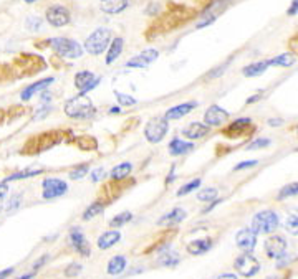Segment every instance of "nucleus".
Wrapping results in <instances>:
<instances>
[{
  "mask_svg": "<svg viewBox=\"0 0 298 279\" xmlns=\"http://www.w3.org/2000/svg\"><path fill=\"white\" fill-rule=\"evenodd\" d=\"M227 66H229V63H224L222 66H219L217 70H214V71H210V73L207 75V78H217V76H220L224 73L225 70H227Z\"/></svg>",
  "mask_w": 298,
  "mask_h": 279,
  "instance_id": "a18cd8bd",
  "label": "nucleus"
},
{
  "mask_svg": "<svg viewBox=\"0 0 298 279\" xmlns=\"http://www.w3.org/2000/svg\"><path fill=\"white\" fill-rule=\"evenodd\" d=\"M269 66H270L269 60L255 61V63H250L249 66H245L242 70V73H244V76H249V78H255V76H260L262 73H265Z\"/></svg>",
  "mask_w": 298,
  "mask_h": 279,
  "instance_id": "cd10ccee",
  "label": "nucleus"
},
{
  "mask_svg": "<svg viewBox=\"0 0 298 279\" xmlns=\"http://www.w3.org/2000/svg\"><path fill=\"white\" fill-rule=\"evenodd\" d=\"M76 144H78L80 149H83V151H95L96 147H98V142H96L95 137H90V136H81L76 139Z\"/></svg>",
  "mask_w": 298,
  "mask_h": 279,
  "instance_id": "f704fd0d",
  "label": "nucleus"
},
{
  "mask_svg": "<svg viewBox=\"0 0 298 279\" xmlns=\"http://www.w3.org/2000/svg\"><path fill=\"white\" fill-rule=\"evenodd\" d=\"M118 112H121V109L118 106H115V107H111L110 109V114H118Z\"/></svg>",
  "mask_w": 298,
  "mask_h": 279,
  "instance_id": "bf43d9fd",
  "label": "nucleus"
},
{
  "mask_svg": "<svg viewBox=\"0 0 298 279\" xmlns=\"http://www.w3.org/2000/svg\"><path fill=\"white\" fill-rule=\"evenodd\" d=\"M167 131H169V121L166 119V117L164 116L152 117V119H149L148 124L145 126V137H146L148 142L157 144L166 137Z\"/></svg>",
  "mask_w": 298,
  "mask_h": 279,
  "instance_id": "39448f33",
  "label": "nucleus"
},
{
  "mask_svg": "<svg viewBox=\"0 0 298 279\" xmlns=\"http://www.w3.org/2000/svg\"><path fill=\"white\" fill-rule=\"evenodd\" d=\"M227 119H229V112L217 104L209 106L204 112V124H207L209 127L222 126Z\"/></svg>",
  "mask_w": 298,
  "mask_h": 279,
  "instance_id": "ddd939ff",
  "label": "nucleus"
},
{
  "mask_svg": "<svg viewBox=\"0 0 298 279\" xmlns=\"http://www.w3.org/2000/svg\"><path fill=\"white\" fill-rule=\"evenodd\" d=\"M70 243H71V246L75 248V251L78 253L80 256L88 258L91 255L90 241L86 240V236L83 235V231H81L80 228H76V226L70 230Z\"/></svg>",
  "mask_w": 298,
  "mask_h": 279,
  "instance_id": "9d476101",
  "label": "nucleus"
},
{
  "mask_svg": "<svg viewBox=\"0 0 298 279\" xmlns=\"http://www.w3.org/2000/svg\"><path fill=\"white\" fill-rule=\"evenodd\" d=\"M260 97H262V94H255V96L249 97V99H247V104H254V102H255V101H259Z\"/></svg>",
  "mask_w": 298,
  "mask_h": 279,
  "instance_id": "4d7b16f0",
  "label": "nucleus"
},
{
  "mask_svg": "<svg viewBox=\"0 0 298 279\" xmlns=\"http://www.w3.org/2000/svg\"><path fill=\"white\" fill-rule=\"evenodd\" d=\"M186 210L181 208V206H174L171 211H167L166 215H162L161 218H159L157 225L159 226H174L177 223H181V221L186 220Z\"/></svg>",
  "mask_w": 298,
  "mask_h": 279,
  "instance_id": "dca6fc26",
  "label": "nucleus"
},
{
  "mask_svg": "<svg viewBox=\"0 0 298 279\" xmlns=\"http://www.w3.org/2000/svg\"><path fill=\"white\" fill-rule=\"evenodd\" d=\"M249 129H254L252 127L250 117H239V119H235L232 124H229V126L224 129V136H227L230 139H237V137L247 136Z\"/></svg>",
  "mask_w": 298,
  "mask_h": 279,
  "instance_id": "f8f14e48",
  "label": "nucleus"
},
{
  "mask_svg": "<svg viewBox=\"0 0 298 279\" xmlns=\"http://www.w3.org/2000/svg\"><path fill=\"white\" fill-rule=\"evenodd\" d=\"M115 96H116V99H118V102H120L121 106H135L138 102L135 97H131L128 94H123V93H120V91H115Z\"/></svg>",
  "mask_w": 298,
  "mask_h": 279,
  "instance_id": "ea45409f",
  "label": "nucleus"
},
{
  "mask_svg": "<svg viewBox=\"0 0 298 279\" xmlns=\"http://www.w3.org/2000/svg\"><path fill=\"white\" fill-rule=\"evenodd\" d=\"M212 238H209V236H205V238H199V240H194L187 245V253L192 256H200V255H205L207 251H210V248H212Z\"/></svg>",
  "mask_w": 298,
  "mask_h": 279,
  "instance_id": "aec40b11",
  "label": "nucleus"
},
{
  "mask_svg": "<svg viewBox=\"0 0 298 279\" xmlns=\"http://www.w3.org/2000/svg\"><path fill=\"white\" fill-rule=\"evenodd\" d=\"M282 124H284V121H282V119H269V126H272V127L282 126Z\"/></svg>",
  "mask_w": 298,
  "mask_h": 279,
  "instance_id": "6e6d98bb",
  "label": "nucleus"
},
{
  "mask_svg": "<svg viewBox=\"0 0 298 279\" xmlns=\"http://www.w3.org/2000/svg\"><path fill=\"white\" fill-rule=\"evenodd\" d=\"M88 172H90V164H81V165H78V167H75L73 170H71L70 179L71 180H80V179H83Z\"/></svg>",
  "mask_w": 298,
  "mask_h": 279,
  "instance_id": "4c0bfd02",
  "label": "nucleus"
},
{
  "mask_svg": "<svg viewBox=\"0 0 298 279\" xmlns=\"http://www.w3.org/2000/svg\"><path fill=\"white\" fill-rule=\"evenodd\" d=\"M130 5V0H100V8L105 13L116 15L125 12Z\"/></svg>",
  "mask_w": 298,
  "mask_h": 279,
  "instance_id": "412c9836",
  "label": "nucleus"
},
{
  "mask_svg": "<svg viewBox=\"0 0 298 279\" xmlns=\"http://www.w3.org/2000/svg\"><path fill=\"white\" fill-rule=\"evenodd\" d=\"M179 261H181V258H179L177 251L171 250L169 246L164 248V250L159 253V256H157V265L159 266H164V268H174V266H177Z\"/></svg>",
  "mask_w": 298,
  "mask_h": 279,
  "instance_id": "4be33fe9",
  "label": "nucleus"
},
{
  "mask_svg": "<svg viewBox=\"0 0 298 279\" xmlns=\"http://www.w3.org/2000/svg\"><path fill=\"white\" fill-rule=\"evenodd\" d=\"M40 27H42V20H40L38 17H30L27 20V28L32 30V32H35V30H40Z\"/></svg>",
  "mask_w": 298,
  "mask_h": 279,
  "instance_id": "c03bdc74",
  "label": "nucleus"
},
{
  "mask_svg": "<svg viewBox=\"0 0 298 279\" xmlns=\"http://www.w3.org/2000/svg\"><path fill=\"white\" fill-rule=\"evenodd\" d=\"M219 197V190L214 188V187H207V188H202L200 192L197 193V200L199 201H207V203H212Z\"/></svg>",
  "mask_w": 298,
  "mask_h": 279,
  "instance_id": "72a5a7b5",
  "label": "nucleus"
},
{
  "mask_svg": "<svg viewBox=\"0 0 298 279\" xmlns=\"http://www.w3.org/2000/svg\"><path fill=\"white\" fill-rule=\"evenodd\" d=\"M131 220H133L131 211H121L120 215L113 216L111 221H110V226L113 230H118V228H121V226H125L128 221H131Z\"/></svg>",
  "mask_w": 298,
  "mask_h": 279,
  "instance_id": "2f4dec72",
  "label": "nucleus"
},
{
  "mask_svg": "<svg viewBox=\"0 0 298 279\" xmlns=\"http://www.w3.org/2000/svg\"><path fill=\"white\" fill-rule=\"evenodd\" d=\"M65 114L71 119H90L96 114V107L86 94H78L66 101Z\"/></svg>",
  "mask_w": 298,
  "mask_h": 279,
  "instance_id": "f257e3e1",
  "label": "nucleus"
},
{
  "mask_svg": "<svg viewBox=\"0 0 298 279\" xmlns=\"http://www.w3.org/2000/svg\"><path fill=\"white\" fill-rule=\"evenodd\" d=\"M197 107V102L196 101H189V102H182V104H177L171 107V109H167V112L164 114L167 121H176V119H181L186 114H189L191 111H194Z\"/></svg>",
  "mask_w": 298,
  "mask_h": 279,
  "instance_id": "6ab92c4d",
  "label": "nucleus"
},
{
  "mask_svg": "<svg viewBox=\"0 0 298 279\" xmlns=\"http://www.w3.org/2000/svg\"><path fill=\"white\" fill-rule=\"evenodd\" d=\"M43 172V169H33V170H22V172H17L13 175H10L3 180V182H12V180H18V179H28V177H33V175H40Z\"/></svg>",
  "mask_w": 298,
  "mask_h": 279,
  "instance_id": "c9c22d12",
  "label": "nucleus"
},
{
  "mask_svg": "<svg viewBox=\"0 0 298 279\" xmlns=\"http://www.w3.org/2000/svg\"><path fill=\"white\" fill-rule=\"evenodd\" d=\"M8 193V184L7 182H0V200Z\"/></svg>",
  "mask_w": 298,
  "mask_h": 279,
  "instance_id": "09e8293b",
  "label": "nucleus"
},
{
  "mask_svg": "<svg viewBox=\"0 0 298 279\" xmlns=\"http://www.w3.org/2000/svg\"><path fill=\"white\" fill-rule=\"evenodd\" d=\"M279 225H280L279 215H277L274 210H262L254 215L250 228L254 230L257 235H270L279 228Z\"/></svg>",
  "mask_w": 298,
  "mask_h": 279,
  "instance_id": "f03ea898",
  "label": "nucleus"
},
{
  "mask_svg": "<svg viewBox=\"0 0 298 279\" xmlns=\"http://www.w3.org/2000/svg\"><path fill=\"white\" fill-rule=\"evenodd\" d=\"M48 255H43L42 258H40V260L37 261V263H35V265H33V271H38L40 270V268H42L43 265H45V263H47L48 261Z\"/></svg>",
  "mask_w": 298,
  "mask_h": 279,
  "instance_id": "de8ad7c7",
  "label": "nucleus"
},
{
  "mask_svg": "<svg viewBox=\"0 0 298 279\" xmlns=\"http://www.w3.org/2000/svg\"><path fill=\"white\" fill-rule=\"evenodd\" d=\"M257 164H259V160H244V162H240V164L235 165L234 170H235V172H240V170H247V169L255 167Z\"/></svg>",
  "mask_w": 298,
  "mask_h": 279,
  "instance_id": "79ce46f5",
  "label": "nucleus"
},
{
  "mask_svg": "<svg viewBox=\"0 0 298 279\" xmlns=\"http://www.w3.org/2000/svg\"><path fill=\"white\" fill-rule=\"evenodd\" d=\"M287 13L289 15H297L298 13V0H294V2H292L290 8L287 10Z\"/></svg>",
  "mask_w": 298,
  "mask_h": 279,
  "instance_id": "8fccbe9b",
  "label": "nucleus"
},
{
  "mask_svg": "<svg viewBox=\"0 0 298 279\" xmlns=\"http://www.w3.org/2000/svg\"><path fill=\"white\" fill-rule=\"evenodd\" d=\"M111 37H113V33L110 28H106V27L96 28L95 32L85 40V50L88 51L90 55H95V56L101 55L103 51L111 45V41H113Z\"/></svg>",
  "mask_w": 298,
  "mask_h": 279,
  "instance_id": "7ed1b4c3",
  "label": "nucleus"
},
{
  "mask_svg": "<svg viewBox=\"0 0 298 279\" xmlns=\"http://www.w3.org/2000/svg\"><path fill=\"white\" fill-rule=\"evenodd\" d=\"M128 266V260L123 255H118V256H113L110 261H108V266H106V273L110 276H120L123 271L126 270Z\"/></svg>",
  "mask_w": 298,
  "mask_h": 279,
  "instance_id": "b1692460",
  "label": "nucleus"
},
{
  "mask_svg": "<svg viewBox=\"0 0 298 279\" xmlns=\"http://www.w3.org/2000/svg\"><path fill=\"white\" fill-rule=\"evenodd\" d=\"M45 15H47L48 23L53 25V27H65L71 20L70 10L63 7V5H51V7L47 8V13Z\"/></svg>",
  "mask_w": 298,
  "mask_h": 279,
  "instance_id": "1a4fd4ad",
  "label": "nucleus"
},
{
  "mask_svg": "<svg viewBox=\"0 0 298 279\" xmlns=\"http://www.w3.org/2000/svg\"><path fill=\"white\" fill-rule=\"evenodd\" d=\"M20 200H22V197L20 195H15V197L8 201V205H7V210H15V208H18V205H20Z\"/></svg>",
  "mask_w": 298,
  "mask_h": 279,
  "instance_id": "49530a36",
  "label": "nucleus"
},
{
  "mask_svg": "<svg viewBox=\"0 0 298 279\" xmlns=\"http://www.w3.org/2000/svg\"><path fill=\"white\" fill-rule=\"evenodd\" d=\"M157 56H159L157 50L148 48L145 51H141L140 55H136L135 58H131L126 63V66H128V68H146V66L151 65L154 60H157Z\"/></svg>",
  "mask_w": 298,
  "mask_h": 279,
  "instance_id": "2eb2a0df",
  "label": "nucleus"
},
{
  "mask_svg": "<svg viewBox=\"0 0 298 279\" xmlns=\"http://www.w3.org/2000/svg\"><path fill=\"white\" fill-rule=\"evenodd\" d=\"M25 2H27V3H33L35 0H25Z\"/></svg>",
  "mask_w": 298,
  "mask_h": 279,
  "instance_id": "052dcab7",
  "label": "nucleus"
},
{
  "mask_svg": "<svg viewBox=\"0 0 298 279\" xmlns=\"http://www.w3.org/2000/svg\"><path fill=\"white\" fill-rule=\"evenodd\" d=\"M42 187H43V198L50 200V198H58L61 195H65L66 190H68V184L61 179L50 177L43 180Z\"/></svg>",
  "mask_w": 298,
  "mask_h": 279,
  "instance_id": "6e6552de",
  "label": "nucleus"
},
{
  "mask_svg": "<svg viewBox=\"0 0 298 279\" xmlns=\"http://www.w3.org/2000/svg\"><path fill=\"white\" fill-rule=\"evenodd\" d=\"M289 46L290 50L294 51V53H298V37H294L290 41H289Z\"/></svg>",
  "mask_w": 298,
  "mask_h": 279,
  "instance_id": "3c124183",
  "label": "nucleus"
},
{
  "mask_svg": "<svg viewBox=\"0 0 298 279\" xmlns=\"http://www.w3.org/2000/svg\"><path fill=\"white\" fill-rule=\"evenodd\" d=\"M121 240V233L118 230H110V231H105L103 235H100L98 238V248L100 250H110L111 246H115L118 241Z\"/></svg>",
  "mask_w": 298,
  "mask_h": 279,
  "instance_id": "393cba45",
  "label": "nucleus"
},
{
  "mask_svg": "<svg viewBox=\"0 0 298 279\" xmlns=\"http://www.w3.org/2000/svg\"><path fill=\"white\" fill-rule=\"evenodd\" d=\"M53 81H55V78H45V80H40L37 83H33V85H30L28 88H25V90L22 91V94H20V97H22V101H28L33 94L47 90Z\"/></svg>",
  "mask_w": 298,
  "mask_h": 279,
  "instance_id": "5701e85b",
  "label": "nucleus"
},
{
  "mask_svg": "<svg viewBox=\"0 0 298 279\" xmlns=\"http://www.w3.org/2000/svg\"><path fill=\"white\" fill-rule=\"evenodd\" d=\"M100 85V78L95 76L91 71H80L75 76V86L80 91V94H86L91 90H95Z\"/></svg>",
  "mask_w": 298,
  "mask_h": 279,
  "instance_id": "9b49d317",
  "label": "nucleus"
},
{
  "mask_svg": "<svg viewBox=\"0 0 298 279\" xmlns=\"http://www.w3.org/2000/svg\"><path fill=\"white\" fill-rule=\"evenodd\" d=\"M167 149L172 157H179V156H187L189 152H192L194 149H196V144L182 141V139H179V137H174L172 141L169 142Z\"/></svg>",
  "mask_w": 298,
  "mask_h": 279,
  "instance_id": "a211bd4d",
  "label": "nucleus"
},
{
  "mask_svg": "<svg viewBox=\"0 0 298 279\" xmlns=\"http://www.w3.org/2000/svg\"><path fill=\"white\" fill-rule=\"evenodd\" d=\"M200 184H202V180H200V179H194V180H191V182L184 184L182 187L177 190V197H186L187 193H191L196 188H199Z\"/></svg>",
  "mask_w": 298,
  "mask_h": 279,
  "instance_id": "e433bc0d",
  "label": "nucleus"
},
{
  "mask_svg": "<svg viewBox=\"0 0 298 279\" xmlns=\"http://www.w3.org/2000/svg\"><path fill=\"white\" fill-rule=\"evenodd\" d=\"M270 66H282V68H289L295 63V56L292 53H282L279 56H275V58L269 60Z\"/></svg>",
  "mask_w": 298,
  "mask_h": 279,
  "instance_id": "7c9ffc66",
  "label": "nucleus"
},
{
  "mask_svg": "<svg viewBox=\"0 0 298 279\" xmlns=\"http://www.w3.org/2000/svg\"><path fill=\"white\" fill-rule=\"evenodd\" d=\"M105 169L103 167H98V169H95V170H91V174H90V177H91V182H95V184H98L101 179H105Z\"/></svg>",
  "mask_w": 298,
  "mask_h": 279,
  "instance_id": "37998d69",
  "label": "nucleus"
},
{
  "mask_svg": "<svg viewBox=\"0 0 298 279\" xmlns=\"http://www.w3.org/2000/svg\"><path fill=\"white\" fill-rule=\"evenodd\" d=\"M270 144H272V141H270L269 137H260V139H255V141H252L245 149H247V151H257V149L269 147Z\"/></svg>",
  "mask_w": 298,
  "mask_h": 279,
  "instance_id": "58836bf2",
  "label": "nucleus"
},
{
  "mask_svg": "<svg viewBox=\"0 0 298 279\" xmlns=\"http://www.w3.org/2000/svg\"><path fill=\"white\" fill-rule=\"evenodd\" d=\"M176 179V167H171V174L167 175V179H166V184H172V180Z\"/></svg>",
  "mask_w": 298,
  "mask_h": 279,
  "instance_id": "864d4df0",
  "label": "nucleus"
},
{
  "mask_svg": "<svg viewBox=\"0 0 298 279\" xmlns=\"http://www.w3.org/2000/svg\"><path fill=\"white\" fill-rule=\"evenodd\" d=\"M265 255L270 258V260H280L287 255V248H289V243L280 235H272L265 240Z\"/></svg>",
  "mask_w": 298,
  "mask_h": 279,
  "instance_id": "0eeeda50",
  "label": "nucleus"
},
{
  "mask_svg": "<svg viewBox=\"0 0 298 279\" xmlns=\"http://www.w3.org/2000/svg\"><path fill=\"white\" fill-rule=\"evenodd\" d=\"M235 243L244 253H252L257 246V233L252 228H242L235 235Z\"/></svg>",
  "mask_w": 298,
  "mask_h": 279,
  "instance_id": "4468645a",
  "label": "nucleus"
},
{
  "mask_svg": "<svg viewBox=\"0 0 298 279\" xmlns=\"http://www.w3.org/2000/svg\"><path fill=\"white\" fill-rule=\"evenodd\" d=\"M209 132H210V127L207 126V124H202V122H191L182 129V136L191 139V141L202 139V137L207 136Z\"/></svg>",
  "mask_w": 298,
  "mask_h": 279,
  "instance_id": "f3484780",
  "label": "nucleus"
},
{
  "mask_svg": "<svg viewBox=\"0 0 298 279\" xmlns=\"http://www.w3.org/2000/svg\"><path fill=\"white\" fill-rule=\"evenodd\" d=\"M81 270H83V266L80 265V263H70L68 266H66V270H65V276L66 278H75V276H78Z\"/></svg>",
  "mask_w": 298,
  "mask_h": 279,
  "instance_id": "a19ab883",
  "label": "nucleus"
},
{
  "mask_svg": "<svg viewBox=\"0 0 298 279\" xmlns=\"http://www.w3.org/2000/svg\"><path fill=\"white\" fill-rule=\"evenodd\" d=\"M48 43L51 48L55 50V53H58L60 56H63V58H70V60H75V58H80L81 55H83V48H81V45L78 41L71 40V38H51L48 40Z\"/></svg>",
  "mask_w": 298,
  "mask_h": 279,
  "instance_id": "20e7f679",
  "label": "nucleus"
},
{
  "mask_svg": "<svg viewBox=\"0 0 298 279\" xmlns=\"http://www.w3.org/2000/svg\"><path fill=\"white\" fill-rule=\"evenodd\" d=\"M285 231L292 236H298V211H290L285 218Z\"/></svg>",
  "mask_w": 298,
  "mask_h": 279,
  "instance_id": "c756f323",
  "label": "nucleus"
},
{
  "mask_svg": "<svg viewBox=\"0 0 298 279\" xmlns=\"http://www.w3.org/2000/svg\"><path fill=\"white\" fill-rule=\"evenodd\" d=\"M272 279H275V278H272ZM282 279H290V276H285V278H282Z\"/></svg>",
  "mask_w": 298,
  "mask_h": 279,
  "instance_id": "680f3d73",
  "label": "nucleus"
},
{
  "mask_svg": "<svg viewBox=\"0 0 298 279\" xmlns=\"http://www.w3.org/2000/svg\"><path fill=\"white\" fill-rule=\"evenodd\" d=\"M131 172H133V164L131 162H123L120 165H116V167L111 170L110 177H111L113 182H121V180L130 177Z\"/></svg>",
  "mask_w": 298,
  "mask_h": 279,
  "instance_id": "bb28decb",
  "label": "nucleus"
},
{
  "mask_svg": "<svg viewBox=\"0 0 298 279\" xmlns=\"http://www.w3.org/2000/svg\"><path fill=\"white\" fill-rule=\"evenodd\" d=\"M298 195V182H290L287 184L285 187L280 188L279 195H277V200H285L290 197H297Z\"/></svg>",
  "mask_w": 298,
  "mask_h": 279,
  "instance_id": "473e14b6",
  "label": "nucleus"
},
{
  "mask_svg": "<svg viewBox=\"0 0 298 279\" xmlns=\"http://www.w3.org/2000/svg\"><path fill=\"white\" fill-rule=\"evenodd\" d=\"M35 276V271L33 273H28V275H25V276H20V278H17V279H32Z\"/></svg>",
  "mask_w": 298,
  "mask_h": 279,
  "instance_id": "13d9d810",
  "label": "nucleus"
},
{
  "mask_svg": "<svg viewBox=\"0 0 298 279\" xmlns=\"http://www.w3.org/2000/svg\"><path fill=\"white\" fill-rule=\"evenodd\" d=\"M217 279H239L237 275H232V273H224V275L217 276Z\"/></svg>",
  "mask_w": 298,
  "mask_h": 279,
  "instance_id": "5fc2aeb1",
  "label": "nucleus"
},
{
  "mask_svg": "<svg viewBox=\"0 0 298 279\" xmlns=\"http://www.w3.org/2000/svg\"><path fill=\"white\" fill-rule=\"evenodd\" d=\"M13 275V268H7V270L0 271V279H7L8 276Z\"/></svg>",
  "mask_w": 298,
  "mask_h": 279,
  "instance_id": "603ef678",
  "label": "nucleus"
},
{
  "mask_svg": "<svg viewBox=\"0 0 298 279\" xmlns=\"http://www.w3.org/2000/svg\"><path fill=\"white\" fill-rule=\"evenodd\" d=\"M105 206H106V203L103 200H96V201H93L88 208H86L85 211H83V218L85 221H88V220H91V218H95V216H98V215H101L103 211H105Z\"/></svg>",
  "mask_w": 298,
  "mask_h": 279,
  "instance_id": "c85d7f7f",
  "label": "nucleus"
},
{
  "mask_svg": "<svg viewBox=\"0 0 298 279\" xmlns=\"http://www.w3.org/2000/svg\"><path fill=\"white\" fill-rule=\"evenodd\" d=\"M123 46H125V40L121 37H116L111 41L110 48H108V53H106V65L115 63V61L120 58L123 53Z\"/></svg>",
  "mask_w": 298,
  "mask_h": 279,
  "instance_id": "a878e982",
  "label": "nucleus"
},
{
  "mask_svg": "<svg viewBox=\"0 0 298 279\" xmlns=\"http://www.w3.org/2000/svg\"><path fill=\"white\" fill-rule=\"evenodd\" d=\"M234 268L240 276L254 278L260 271V261L255 256H252V253H242L240 256L235 258Z\"/></svg>",
  "mask_w": 298,
  "mask_h": 279,
  "instance_id": "423d86ee",
  "label": "nucleus"
}]
</instances>
